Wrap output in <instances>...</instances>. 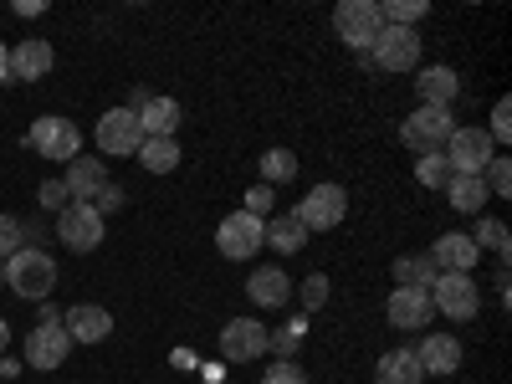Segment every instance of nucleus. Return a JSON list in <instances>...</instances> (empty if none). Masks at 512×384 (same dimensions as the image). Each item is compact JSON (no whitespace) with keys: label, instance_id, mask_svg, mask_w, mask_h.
Returning <instances> with one entry per match:
<instances>
[{"label":"nucleus","instance_id":"nucleus-3","mask_svg":"<svg viewBox=\"0 0 512 384\" xmlns=\"http://www.w3.org/2000/svg\"><path fill=\"white\" fill-rule=\"evenodd\" d=\"M292 216H297V226H303L308 236L313 231H333L338 221L349 216V190L344 185H313L303 200H297Z\"/></svg>","mask_w":512,"mask_h":384},{"label":"nucleus","instance_id":"nucleus-16","mask_svg":"<svg viewBox=\"0 0 512 384\" xmlns=\"http://www.w3.org/2000/svg\"><path fill=\"white\" fill-rule=\"evenodd\" d=\"M67 200H82V205H93L98 200V190L108 185V164L103 159H93V154H77L72 164H67Z\"/></svg>","mask_w":512,"mask_h":384},{"label":"nucleus","instance_id":"nucleus-15","mask_svg":"<svg viewBox=\"0 0 512 384\" xmlns=\"http://www.w3.org/2000/svg\"><path fill=\"white\" fill-rule=\"evenodd\" d=\"M431 292H420V287H395L390 292V303H384V318H390V328H425L431 323Z\"/></svg>","mask_w":512,"mask_h":384},{"label":"nucleus","instance_id":"nucleus-30","mask_svg":"<svg viewBox=\"0 0 512 384\" xmlns=\"http://www.w3.org/2000/svg\"><path fill=\"white\" fill-rule=\"evenodd\" d=\"M425 11H431L425 0H384V6H379V21H384V26H415Z\"/></svg>","mask_w":512,"mask_h":384},{"label":"nucleus","instance_id":"nucleus-14","mask_svg":"<svg viewBox=\"0 0 512 384\" xmlns=\"http://www.w3.org/2000/svg\"><path fill=\"white\" fill-rule=\"evenodd\" d=\"M62 328H67L72 344H103V338L113 333V313L98 308V303H77V308L62 313Z\"/></svg>","mask_w":512,"mask_h":384},{"label":"nucleus","instance_id":"nucleus-40","mask_svg":"<svg viewBox=\"0 0 512 384\" xmlns=\"http://www.w3.org/2000/svg\"><path fill=\"white\" fill-rule=\"evenodd\" d=\"M62 200H67V185H62V180H47V185H41V205L62 210Z\"/></svg>","mask_w":512,"mask_h":384},{"label":"nucleus","instance_id":"nucleus-1","mask_svg":"<svg viewBox=\"0 0 512 384\" xmlns=\"http://www.w3.org/2000/svg\"><path fill=\"white\" fill-rule=\"evenodd\" d=\"M6 287L21 292L26 303L31 297L41 303V297H52V287H57V262L41 246H21L16 256H6Z\"/></svg>","mask_w":512,"mask_h":384},{"label":"nucleus","instance_id":"nucleus-42","mask_svg":"<svg viewBox=\"0 0 512 384\" xmlns=\"http://www.w3.org/2000/svg\"><path fill=\"white\" fill-rule=\"evenodd\" d=\"M6 344H11V323L0 318V354H6Z\"/></svg>","mask_w":512,"mask_h":384},{"label":"nucleus","instance_id":"nucleus-5","mask_svg":"<svg viewBox=\"0 0 512 384\" xmlns=\"http://www.w3.org/2000/svg\"><path fill=\"white\" fill-rule=\"evenodd\" d=\"M379 0H338V11H333V31L338 41H349L354 52H369L374 47V36H379Z\"/></svg>","mask_w":512,"mask_h":384},{"label":"nucleus","instance_id":"nucleus-22","mask_svg":"<svg viewBox=\"0 0 512 384\" xmlns=\"http://www.w3.org/2000/svg\"><path fill=\"white\" fill-rule=\"evenodd\" d=\"M425 379V369H420V359H415V349H390V354H379V364H374V384H420Z\"/></svg>","mask_w":512,"mask_h":384},{"label":"nucleus","instance_id":"nucleus-38","mask_svg":"<svg viewBox=\"0 0 512 384\" xmlns=\"http://www.w3.org/2000/svg\"><path fill=\"white\" fill-rule=\"evenodd\" d=\"M297 344H303V338H292L287 328H282V333H267V349H272L277 359H292V354H297Z\"/></svg>","mask_w":512,"mask_h":384},{"label":"nucleus","instance_id":"nucleus-35","mask_svg":"<svg viewBox=\"0 0 512 384\" xmlns=\"http://www.w3.org/2000/svg\"><path fill=\"white\" fill-rule=\"evenodd\" d=\"M26 241H21V221L16 216H0V262H6V256H16Z\"/></svg>","mask_w":512,"mask_h":384},{"label":"nucleus","instance_id":"nucleus-20","mask_svg":"<svg viewBox=\"0 0 512 384\" xmlns=\"http://www.w3.org/2000/svg\"><path fill=\"white\" fill-rule=\"evenodd\" d=\"M246 292H251L256 308H282L287 297H292V277L282 267H256L251 282H246Z\"/></svg>","mask_w":512,"mask_h":384},{"label":"nucleus","instance_id":"nucleus-36","mask_svg":"<svg viewBox=\"0 0 512 384\" xmlns=\"http://www.w3.org/2000/svg\"><path fill=\"white\" fill-rule=\"evenodd\" d=\"M487 139H492V144H507V139H512V103H507V98L492 108V128H487Z\"/></svg>","mask_w":512,"mask_h":384},{"label":"nucleus","instance_id":"nucleus-8","mask_svg":"<svg viewBox=\"0 0 512 384\" xmlns=\"http://www.w3.org/2000/svg\"><path fill=\"white\" fill-rule=\"evenodd\" d=\"M441 159L451 164V175H482L497 154H492L487 128H456V134L446 139V154Z\"/></svg>","mask_w":512,"mask_h":384},{"label":"nucleus","instance_id":"nucleus-41","mask_svg":"<svg viewBox=\"0 0 512 384\" xmlns=\"http://www.w3.org/2000/svg\"><path fill=\"white\" fill-rule=\"evenodd\" d=\"M0 82H11V47L0 41Z\"/></svg>","mask_w":512,"mask_h":384},{"label":"nucleus","instance_id":"nucleus-2","mask_svg":"<svg viewBox=\"0 0 512 384\" xmlns=\"http://www.w3.org/2000/svg\"><path fill=\"white\" fill-rule=\"evenodd\" d=\"M451 134H456L451 108H425V103H420V108L400 123V144L415 149V154H441Z\"/></svg>","mask_w":512,"mask_h":384},{"label":"nucleus","instance_id":"nucleus-21","mask_svg":"<svg viewBox=\"0 0 512 384\" xmlns=\"http://www.w3.org/2000/svg\"><path fill=\"white\" fill-rule=\"evenodd\" d=\"M415 88H420V103L425 108H451L456 93H461V77H456V67H425Z\"/></svg>","mask_w":512,"mask_h":384},{"label":"nucleus","instance_id":"nucleus-23","mask_svg":"<svg viewBox=\"0 0 512 384\" xmlns=\"http://www.w3.org/2000/svg\"><path fill=\"white\" fill-rule=\"evenodd\" d=\"M180 103L175 98H149L139 108V128H144V139H175V128H180Z\"/></svg>","mask_w":512,"mask_h":384},{"label":"nucleus","instance_id":"nucleus-28","mask_svg":"<svg viewBox=\"0 0 512 384\" xmlns=\"http://www.w3.org/2000/svg\"><path fill=\"white\" fill-rule=\"evenodd\" d=\"M297 180V154L292 149H267L262 154V185H287Z\"/></svg>","mask_w":512,"mask_h":384},{"label":"nucleus","instance_id":"nucleus-27","mask_svg":"<svg viewBox=\"0 0 512 384\" xmlns=\"http://www.w3.org/2000/svg\"><path fill=\"white\" fill-rule=\"evenodd\" d=\"M139 164L149 169V175H169V169L180 164V144L175 139H144L139 144Z\"/></svg>","mask_w":512,"mask_h":384},{"label":"nucleus","instance_id":"nucleus-6","mask_svg":"<svg viewBox=\"0 0 512 384\" xmlns=\"http://www.w3.org/2000/svg\"><path fill=\"white\" fill-rule=\"evenodd\" d=\"M31 149H36L41 159H52V164H72L77 149H82V134H77V123L47 113V118L31 123Z\"/></svg>","mask_w":512,"mask_h":384},{"label":"nucleus","instance_id":"nucleus-17","mask_svg":"<svg viewBox=\"0 0 512 384\" xmlns=\"http://www.w3.org/2000/svg\"><path fill=\"white\" fill-rule=\"evenodd\" d=\"M415 359H420V369H425V374L446 379V374H456V369H461V344H456L451 333H425V338H420V349H415Z\"/></svg>","mask_w":512,"mask_h":384},{"label":"nucleus","instance_id":"nucleus-13","mask_svg":"<svg viewBox=\"0 0 512 384\" xmlns=\"http://www.w3.org/2000/svg\"><path fill=\"white\" fill-rule=\"evenodd\" d=\"M221 354L231 364H251V359H262L267 354V328L256 323V318H231L221 328Z\"/></svg>","mask_w":512,"mask_h":384},{"label":"nucleus","instance_id":"nucleus-39","mask_svg":"<svg viewBox=\"0 0 512 384\" xmlns=\"http://www.w3.org/2000/svg\"><path fill=\"white\" fill-rule=\"evenodd\" d=\"M118 205H123V185H113V180H108V185L98 190L93 210H98V216H108V210H118Z\"/></svg>","mask_w":512,"mask_h":384},{"label":"nucleus","instance_id":"nucleus-43","mask_svg":"<svg viewBox=\"0 0 512 384\" xmlns=\"http://www.w3.org/2000/svg\"><path fill=\"white\" fill-rule=\"evenodd\" d=\"M0 287H6V262H0Z\"/></svg>","mask_w":512,"mask_h":384},{"label":"nucleus","instance_id":"nucleus-9","mask_svg":"<svg viewBox=\"0 0 512 384\" xmlns=\"http://www.w3.org/2000/svg\"><path fill=\"white\" fill-rule=\"evenodd\" d=\"M57 236L72 251H98L103 246V216H98L93 205L72 200V205H62V216H57Z\"/></svg>","mask_w":512,"mask_h":384},{"label":"nucleus","instance_id":"nucleus-7","mask_svg":"<svg viewBox=\"0 0 512 384\" xmlns=\"http://www.w3.org/2000/svg\"><path fill=\"white\" fill-rule=\"evenodd\" d=\"M431 308H441L451 323H472L477 318V282L472 272H441L431 287Z\"/></svg>","mask_w":512,"mask_h":384},{"label":"nucleus","instance_id":"nucleus-31","mask_svg":"<svg viewBox=\"0 0 512 384\" xmlns=\"http://www.w3.org/2000/svg\"><path fill=\"white\" fill-rule=\"evenodd\" d=\"M415 180H420L425 190H441V185L451 180V164H446L441 154H420V164H415Z\"/></svg>","mask_w":512,"mask_h":384},{"label":"nucleus","instance_id":"nucleus-26","mask_svg":"<svg viewBox=\"0 0 512 384\" xmlns=\"http://www.w3.org/2000/svg\"><path fill=\"white\" fill-rule=\"evenodd\" d=\"M441 277V267L431 262V256H400L395 262V287H420V292H431Z\"/></svg>","mask_w":512,"mask_h":384},{"label":"nucleus","instance_id":"nucleus-37","mask_svg":"<svg viewBox=\"0 0 512 384\" xmlns=\"http://www.w3.org/2000/svg\"><path fill=\"white\" fill-rule=\"evenodd\" d=\"M323 303H328V277H323V272H308V282H303V308L318 313Z\"/></svg>","mask_w":512,"mask_h":384},{"label":"nucleus","instance_id":"nucleus-34","mask_svg":"<svg viewBox=\"0 0 512 384\" xmlns=\"http://www.w3.org/2000/svg\"><path fill=\"white\" fill-rule=\"evenodd\" d=\"M272 200H277V195H272V185H251V190H246V216L267 221V216H272Z\"/></svg>","mask_w":512,"mask_h":384},{"label":"nucleus","instance_id":"nucleus-32","mask_svg":"<svg viewBox=\"0 0 512 384\" xmlns=\"http://www.w3.org/2000/svg\"><path fill=\"white\" fill-rule=\"evenodd\" d=\"M482 180H487V195H507L512 190V159H492L482 169Z\"/></svg>","mask_w":512,"mask_h":384},{"label":"nucleus","instance_id":"nucleus-29","mask_svg":"<svg viewBox=\"0 0 512 384\" xmlns=\"http://www.w3.org/2000/svg\"><path fill=\"white\" fill-rule=\"evenodd\" d=\"M472 241H477V251L487 246V251H497L502 262H507V251H512V236H507V226L497 221V216H477V231H472Z\"/></svg>","mask_w":512,"mask_h":384},{"label":"nucleus","instance_id":"nucleus-19","mask_svg":"<svg viewBox=\"0 0 512 384\" xmlns=\"http://www.w3.org/2000/svg\"><path fill=\"white\" fill-rule=\"evenodd\" d=\"M477 241L472 236H466V231H446L436 246H431V262L441 267V272H472L477 267Z\"/></svg>","mask_w":512,"mask_h":384},{"label":"nucleus","instance_id":"nucleus-25","mask_svg":"<svg viewBox=\"0 0 512 384\" xmlns=\"http://www.w3.org/2000/svg\"><path fill=\"white\" fill-rule=\"evenodd\" d=\"M262 246H277L282 256H292V251L308 246V231L297 226V216H272V221L262 226Z\"/></svg>","mask_w":512,"mask_h":384},{"label":"nucleus","instance_id":"nucleus-12","mask_svg":"<svg viewBox=\"0 0 512 384\" xmlns=\"http://www.w3.org/2000/svg\"><path fill=\"white\" fill-rule=\"evenodd\" d=\"M144 144V128H139V113H128V108H108L98 118V149L103 154H139Z\"/></svg>","mask_w":512,"mask_h":384},{"label":"nucleus","instance_id":"nucleus-10","mask_svg":"<svg viewBox=\"0 0 512 384\" xmlns=\"http://www.w3.org/2000/svg\"><path fill=\"white\" fill-rule=\"evenodd\" d=\"M67 354H72V338H67L62 323H41V328H31V338H26V369L52 374V369L67 364Z\"/></svg>","mask_w":512,"mask_h":384},{"label":"nucleus","instance_id":"nucleus-18","mask_svg":"<svg viewBox=\"0 0 512 384\" xmlns=\"http://www.w3.org/2000/svg\"><path fill=\"white\" fill-rule=\"evenodd\" d=\"M52 62H57V52H52V41H16L11 47V82H36V77H47L52 72Z\"/></svg>","mask_w":512,"mask_h":384},{"label":"nucleus","instance_id":"nucleus-4","mask_svg":"<svg viewBox=\"0 0 512 384\" xmlns=\"http://www.w3.org/2000/svg\"><path fill=\"white\" fill-rule=\"evenodd\" d=\"M420 47H425V41H420L415 26H379L369 57L384 72H410V67H420Z\"/></svg>","mask_w":512,"mask_h":384},{"label":"nucleus","instance_id":"nucleus-33","mask_svg":"<svg viewBox=\"0 0 512 384\" xmlns=\"http://www.w3.org/2000/svg\"><path fill=\"white\" fill-rule=\"evenodd\" d=\"M262 384H308V374L297 369L292 359H272V369L262 374Z\"/></svg>","mask_w":512,"mask_h":384},{"label":"nucleus","instance_id":"nucleus-11","mask_svg":"<svg viewBox=\"0 0 512 384\" xmlns=\"http://www.w3.org/2000/svg\"><path fill=\"white\" fill-rule=\"evenodd\" d=\"M262 226L267 221H256V216H246V210H236V216H226L221 231H216V251L226 256V262H246V256L262 251Z\"/></svg>","mask_w":512,"mask_h":384},{"label":"nucleus","instance_id":"nucleus-24","mask_svg":"<svg viewBox=\"0 0 512 384\" xmlns=\"http://www.w3.org/2000/svg\"><path fill=\"white\" fill-rule=\"evenodd\" d=\"M446 195H451V210H461V216H482V205L492 200L482 175H451L446 180Z\"/></svg>","mask_w":512,"mask_h":384}]
</instances>
